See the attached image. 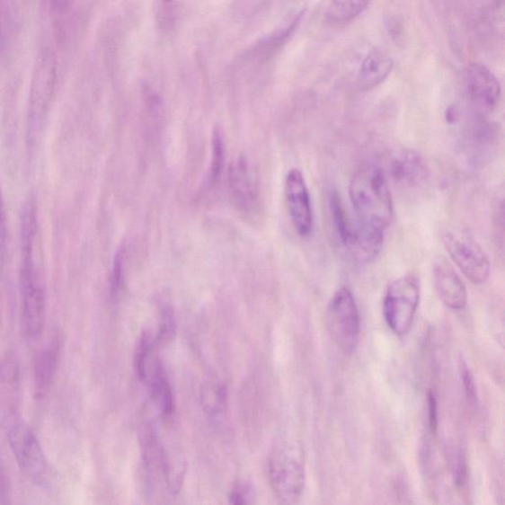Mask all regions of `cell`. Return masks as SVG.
<instances>
[{"mask_svg":"<svg viewBox=\"0 0 505 505\" xmlns=\"http://www.w3.org/2000/svg\"><path fill=\"white\" fill-rule=\"evenodd\" d=\"M349 191L358 225L384 234L392 224L394 206L383 168L371 163L360 165L350 179Z\"/></svg>","mask_w":505,"mask_h":505,"instance_id":"1","label":"cell"},{"mask_svg":"<svg viewBox=\"0 0 505 505\" xmlns=\"http://www.w3.org/2000/svg\"><path fill=\"white\" fill-rule=\"evenodd\" d=\"M268 480L281 505H297L306 488L305 454L299 443L279 439L271 447L267 460Z\"/></svg>","mask_w":505,"mask_h":505,"instance_id":"2","label":"cell"},{"mask_svg":"<svg viewBox=\"0 0 505 505\" xmlns=\"http://www.w3.org/2000/svg\"><path fill=\"white\" fill-rule=\"evenodd\" d=\"M421 298V282L415 275H406L391 282L383 301V315L396 335L410 332Z\"/></svg>","mask_w":505,"mask_h":505,"instance_id":"3","label":"cell"},{"mask_svg":"<svg viewBox=\"0 0 505 505\" xmlns=\"http://www.w3.org/2000/svg\"><path fill=\"white\" fill-rule=\"evenodd\" d=\"M329 335L346 355L356 350L360 337V317L357 302L347 288L332 296L326 311Z\"/></svg>","mask_w":505,"mask_h":505,"instance_id":"4","label":"cell"},{"mask_svg":"<svg viewBox=\"0 0 505 505\" xmlns=\"http://www.w3.org/2000/svg\"><path fill=\"white\" fill-rule=\"evenodd\" d=\"M154 343L148 336L140 340L136 351L135 368L137 377L146 384L160 412L164 417L169 418L175 410L173 392L163 363L155 355Z\"/></svg>","mask_w":505,"mask_h":505,"instance_id":"5","label":"cell"},{"mask_svg":"<svg viewBox=\"0 0 505 505\" xmlns=\"http://www.w3.org/2000/svg\"><path fill=\"white\" fill-rule=\"evenodd\" d=\"M7 439L19 468L38 486H43L48 479V462L34 432L23 422L12 421Z\"/></svg>","mask_w":505,"mask_h":505,"instance_id":"6","label":"cell"},{"mask_svg":"<svg viewBox=\"0 0 505 505\" xmlns=\"http://www.w3.org/2000/svg\"><path fill=\"white\" fill-rule=\"evenodd\" d=\"M22 325L28 338H35L45 325L46 298L40 286L33 259H23L22 270Z\"/></svg>","mask_w":505,"mask_h":505,"instance_id":"7","label":"cell"},{"mask_svg":"<svg viewBox=\"0 0 505 505\" xmlns=\"http://www.w3.org/2000/svg\"><path fill=\"white\" fill-rule=\"evenodd\" d=\"M443 244L462 274L473 284L482 285L488 280L491 274V262L486 252L478 244L458 237L452 232L444 234Z\"/></svg>","mask_w":505,"mask_h":505,"instance_id":"8","label":"cell"},{"mask_svg":"<svg viewBox=\"0 0 505 505\" xmlns=\"http://www.w3.org/2000/svg\"><path fill=\"white\" fill-rule=\"evenodd\" d=\"M464 88L470 103L482 113L497 108L501 97V85L492 70L479 63L465 69Z\"/></svg>","mask_w":505,"mask_h":505,"instance_id":"9","label":"cell"},{"mask_svg":"<svg viewBox=\"0 0 505 505\" xmlns=\"http://www.w3.org/2000/svg\"><path fill=\"white\" fill-rule=\"evenodd\" d=\"M285 195L292 225L298 235L308 236L313 229V210L306 180L300 170H289Z\"/></svg>","mask_w":505,"mask_h":505,"instance_id":"10","label":"cell"},{"mask_svg":"<svg viewBox=\"0 0 505 505\" xmlns=\"http://www.w3.org/2000/svg\"><path fill=\"white\" fill-rule=\"evenodd\" d=\"M387 173L400 186L415 187L428 179L429 167L417 151L401 149L390 155Z\"/></svg>","mask_w":505,"mask_h":505,"instance_id":"11","label":"cell"},{"mask_svg":"<svg viewBox=\"0 0 505 505\" xmlns=\"http://www.w3.org/2000/svg\"><path fill=\"white\" fill-rule=\"evenodd\" d=\"M432 274L434 286L444 305L453 310H462L466 307L468 302L466 287L447 259L439 258L434 261Z\"/></svg>","mask_w":505,"mask_h":505,"instance_id":"12","label":"cell"},{"mask_svg":"<svg viewBox=\"0 0 505 505\" xmlns=\"http://www.w3.org/2000/svg\"><path fill=\"white\" fill-rule=\"evenodd\" d=\"M393 60L384 50L373 48L359 66V80L361 87L370 89L380 85L390 75Z\"/></svg>","mask_w":505,"mask_h":505,"instance_id":"13","label":"cell"},{"mask_svg":"<svg viewBox=\"0 0 505 505\" xmlns=\"http://www.w3.org/2000/svg\"><path fill=\"white\" fill-rule=\"evenodd\" d=\"M230 185L232 191L242 206L249 207L256 199L257 190L247 161L239 159L231 166Z\"/></svg>","mask_w":505,"mask_h":505,"instance_id":"14","label":"cell"},{"mask_svg":"<svg viewBox=\"0 0 505 505\" xmlns=\"http://www.w3.org/2000/svg\"><path fill=\"white\" fill-rule=\"evenodd\" d=\"M328 208L332 234H334L338 244L346 249L355 226L351 224L336 190L331 191L329 195Z\"/></svg>","mask_w":505,"mask_h":505,"instance_id":"15","label":"cell"},{"mask_svg":"<svg viewBox=\"0 0 505 505\" xmlns=\"http://www.w3.org/2000/svg\"><path fill=\"white\" fill-rule=\"evenodd\" d=\"M368 2H332L325 13L326 22L331 24H346L365 13Z\"/></svg>","mask_w":505,"mask_h":505,"instance_id":"16","label":"cell"},{"mask_svg":"<svg viewBox=\"0 0 505 505\" xmlns=\"http://www.w3.org/2000/svg\"><path fill=\"white\" fill-rule=\"evenodd\" d=\"M58 358V345H54L45 350L40 356L36 365V384L40 393H43L52 382Z\"/></svg>","mask_w":505,"mask_h":505,"instance_id":"17","label":"cell"},{"mask_svg":"<svg viewBox=\"0 0 505 505\" xmlns=\"http://www.w3.org/2000/svg\"><path fill=\"white\" fill-rule=\"evenodd\" d=\"M226 391L219 384H209L201 392V405L209 417L219 416L226 411Z\"/></svg>","mask_w":505,"mask_h":505,"instance_id":"18","label":"cell"},{"mask_svg":"<svg viewBox=\"0 0 505 505\" xmlns=\"http://www.w3.org/2000/svg\"><path fill=\"white\" fill-rule=\"evenodd\" d=\"M225 141L221 131L217 128L212 137V159L208 177V184H216L219 180L225 165Z\"/></svg>","mask_w":505,"mask_h":505,"instance_id":"19","label":"cell"},{"mask_svg":"<svg viewBox=\"0 0 505 505\" xmlns=\"http://www.w3.org/2000/svg\"><path fill=\"white\" fill-rule=\"evenodd\" d=\"M37 232V208L34 201L28 200L23 208L22 218V247L33 246Z\"/></svg>","mask_w":505,"mask_h":505,"instance_id":"20","label":"cell"},{"mask_svg":"<svg viewBox=\"0 0 505 505\" xmlns=\"http://www.w3.org/2000/svg\"><path fill=\"white\" fill-rule=\"evenodd\" d=\"M252 498L254 493L250 483L236 482L229 493V505H252Z\"/></svg>","mask_w":505,"mask_h":505,"instance_id":"21","label":"cell"},{"mask_svg":"<svg viewBox=\"0 0 505 505\" xmlns=\"http://www.w3.org/2000/svg\"><path fill=\"white\" fill-rule=\"evenodd\" d=\"M124 279V252H119L115 257L113 272H112V291L113 295H117L118 291L122 288Z\"/></svg>","mask_w":505,"mask_h":505,"instance_id":"22","label":"cell"},{"mask_svg":"<svg viewBox=\"0 0 505 505\" xmlns=\"http://www.w3.org/2000/svg\"><path fill=\"white\" fill-rule=\"evenodd\" d=\"M10 503V486L7 472L4 465L0 459V505H9Z\"/></svg>","mask_w":505,"mask_h":505,"instance_id":"23","label":"cell"},{"mask_svg":"<svg viewBox=\"0 0 505 505\" xmlns=\"http://www.w3.org/2000/svg\"><path fill=\"white\" fill-rule=\"evenodd\" d=\"M461 376L463 385L465 391H466L467 397L470 400H473L474 397H476V388H474V383L471 372L467 368L466 363L465 362H462L461 365Z\"/></svg>","mask_w":505,"mask_h":505,"instance_id":"24","label":"cell"},{"mask_svg":"<svg viewBox=\"0 0 505 505\" xmlns=\"http://www.w3.org/2000/svg\"><path fill=\"white\" fill-rule=\"evenodd\" d=\"M6 240V216L2 190H0V252L5 248Z\"/></svg>","mask_w":505,"mask_h":505,"instance_id":"25","label":"cell"},{"mask_svg":"<svg viewBox=\"0 0 505 505\" xmlns=\"http://www.w3.org/2000/svg\"><path fill=\"white\" fill-rule=\"evenodd\" d=\"M428 405L430 428L434 430L438 426V403L436 396H434V394L431 391L429 392Z\"/></svg>","mask_w":505,"mask_h":505,"instance_id":"26","label":"cell"},{"mask_svg":"<svg viewBox=\"0 0 505 505\" xmlns=\"http://www.w3.org/2000/svg\"><path fill=\"white\" fill-rule=\"evenodd\" d=\"M389 25V33L392 35L394 41L403 36V26L397 19H392Z\"/></svg>","mask_w":505,"mask_h":505,"instance_id":"27","label":"cell"}]
</instances>
